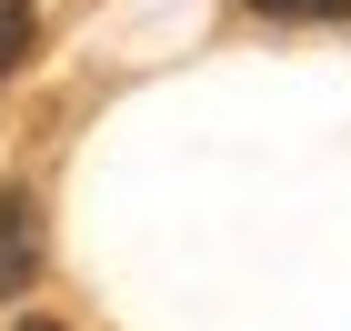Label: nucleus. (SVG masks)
Returning <instances> with one entry per match:
<instances>
[{
  "label": "nucleus",
  "mask_w": 351,
  "mask_h": 331,
  "mask_svg": "<svg viewBox=\"0 0 351 331\" xmlns=\"http://www.w3.org/2000/svg\"><path fill=\"white\" fill-rule=\"evenodd\" d=\"M261 21H351V0H251Z\"/></svg>",
  "instance_id": "f03ea898"
},
{
  "label": "nucleus",
  "mask_w": 351,
  "mask_h": 331,
  "mask_svg": "<svg viewBox=\"0 0 351 331\" xmlns=\"http://www.w3.org/2000/svg\"><path fill=\"white\" fill-rule=\"evenodd\" d=\"M30 271H40V201H30L21 181H0V302H10Z\"/></svg>",
  "instance_id": "f257e3e1"
},
{
  "label": "nucleus",
  "mask_w": 351,
  "mask_h": 331,
  "mask_svg": "<svg viewBox=\"0 0 351 331\" xmlns=\"http://www.w3.org/2000/svg\"><path fill=\"white\" fill-rule=\"evenodd\" d=\"M21 331H60V321H21Z\"/></svg>",
  "instance_id": "20e7f679"
},
{
  "label": "nucleus",
  "mask_w": 351,
  "mask_h": 331,
  "mask_svg": "<svg viewBox=\"0 0 351 331\" xmlns=\"http://www.w3.org/2000/svg\"><path fill=\"white\" fill-rule=\"evenodd\" d=\"M21 51H30V0H0V81H10Z\"/></svg>",
  "instance_id": "7ed1b4c3"
}]
</instances>
